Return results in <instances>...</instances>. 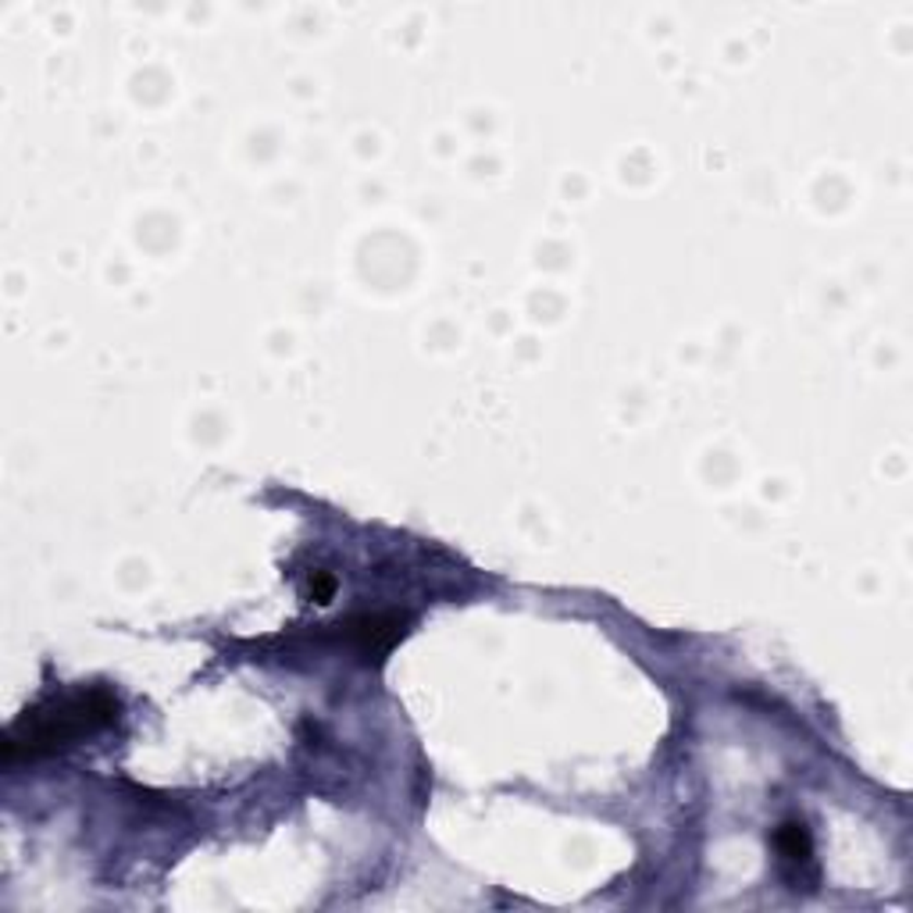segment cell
I'll return each mask as SVG.
<instances>
[{"label": "cell", "instance_id": "cell-1", "mask_svg": "<svg viewBox=\"0 0 913 913\" xmlns=\"http://www.w3.org/2000/svg\"><path fill=\"white\" fill-rule=\"evenodd\" d=\"M114 721H119V700L104 689L75 692V696L36 706V711H25V717L11 725L4 742V764L8 767L18 764L22 756L25 761H36V756H47L61 750V745H72L75 739L94 736V731Z\"/></svg>", "mask_w": 913, "mask_h": 913}, {"label": "cell", "instance_id": "cell-2", "mask_svg": "<svg viewBox=\"0 0 913 913\" xmlns=\"http://www.w3.org/2000/svg\"><path fill=\"white\" fill-rule=\"evenodd\" d=\"M340 628H343V639H350L361 653H385L404 636V617L400 614H365V617H350V621Z\"/></svg>", "mask_w": 913, "mask_h": 913}, {"label": "cell", "instance_id": "cell-3", "mask_svg": "<svg viewBox=\"0 0 913 913\" xmlns=\"http://www.w3.org/2000/svg\"><path fill=\"white\" fill-rule=\"evenodd\" d=\"M775 846L781 856L792 860V864H806L810 860V835L803 825H781L775 835Z\"/></svg>", "mask_w": 913, "mask_h": 913}, {"label": "cell", "instance_id": "cell-4", "mask_svg": "<svg viewBox=\"0 0 913 913\" xmlns=\"http://www.w3.org/2000/svg\"><path fill=\"white\" fill-rule=\"evenodd\" d=\"M332 593H336V578H332L329 571H314L311 575V600L314 603H329Z\"/></svg>", "mask_w": 913, "mask_h": 913}]
</instances>
